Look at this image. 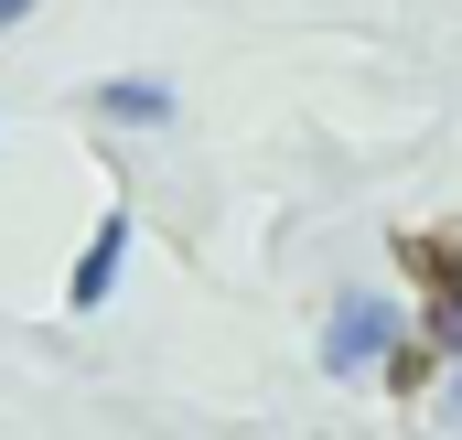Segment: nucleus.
<instances>
[{"instance_id":"f257e3e1","label":"nucleus","mask_w":462,"mask_h":440,"mask_svg":"<svg viewBox=\"0 0 462 440\" xmlns=\"http://www.w3.org/2000/svg\"><path fill=\"white\" fill-rule=\"evenodd\" d=\"M387 354H398V301H376V290L334 301V323H323V376H376Z\"/></svg>"},{"instance_id":"f03ea898","label":"nucleus","mask_w":462,"mask_h":440,"mask_svg":"<svg viewBox=\"0 0 462 440\" xmlns=\"http://www.w3.org/2000/svg\"><path fill=\"white\" fill-rule=\"evenodd\" d=\"M118 269H129V215H97V236H87V258H76V280H65V301H76V312H108Z\"/></svg>"},{"instance_id":"7ed1b4c3","label":"nucleus","mask_w":462,"mask_h":440,"mask_svg":"<svg viewBox=\"0 0 462 440\" xmlns=\"http://www.w3.org/2000/svg\"><path fill=\"white\" fill-rule=\"evenodd\" d=\"M97 118H108V129H162V118H172V87H151V76H108V87H97Z\"/></svg>"},{"instance_id":"20e7f679","label":"nucleus","mask_w":462,"mask_h":440,"mask_svg":"<svg viewBox=\"0 0 462 440\" xmlns=\"http://www.w3.org/2000/svg\"><path fill=\"white\" fill-rule=\"evenodd\" d=\"M441 419H452V430H462V365H452V387H441Z\"/></svg>"},{"instance_id":"39448f33","label":"nucleus","mask_w":462,"mask_h":440,"mask_svg":"<svg viewBox=\"0 0 462 440\" xmlns=\"http://www.w3.org/2000/svg\"><path fill=\"white\" fill-rule=\"evenodd\" d=\"M22 11H32V0H0V32H11V22H22Z\"/></svg>"}]
</instances>
